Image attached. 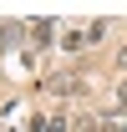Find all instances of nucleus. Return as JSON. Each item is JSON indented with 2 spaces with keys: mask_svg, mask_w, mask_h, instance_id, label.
Returning <instances> with one entry per match:
<instances>
[{
  "mask_svg": "<svg viewBox=\"0 0 127 132\" xmlns=\"http://www.w3.org/2000/svg\"><path fill=\"white\" fill-rule=\"evenodd\" d=\"M122 107H127V81H122V97H117V112H122Z\"/></svg>",
  "mask_w": 127,
  "mask_h": 132,
  "instance_id": "nucleus-3",
  "label": "nucleus"
},
{
  "mask_svg": "<svg viewBox=\"0 0 127 132\" xmlns=\"http://www.w3.org/2000/svg\"><path fill=\"white\" fill-rule=\"evenodd\" d=\"M81 41H86V31H61V51H81Z\"/></svg>",
  "mask_w": 127,
  "mask_h": 132,
  "instance_id": "nucleus-2",
  "label": "nucleus"
},
{
  "mask_svg": "<svg viewBox=\"0 0 127 132\" xmlns=\"http://www.w3.org/2000/svg\"><path fill=\"white\" fill-rule=\"evenodd\" d=\"M51 92H56V97H81L86 86H81L76 76H56V81H51Z\"/></svg>",
  "mask_w": 127,
  "mask_h": 132,
  "instance_id": "nucleus-1",
  "label": "nucleus"
},
{
  "mask_svg": "<svg viewBox=\"0 0 127 132\" xmlns=\"http://www.w3.org/2000/svg\"><path fill=\"white\" fill-rule=\"evenodd\" d=\"M117 66H122V71H127V46H122V51H117Z\"/></svg>",
  "mask_w": 127,
  "mask_h": 132,
  "instance_id": "nucleus-4",
  "label": "nucleus"
}]
</instances>
